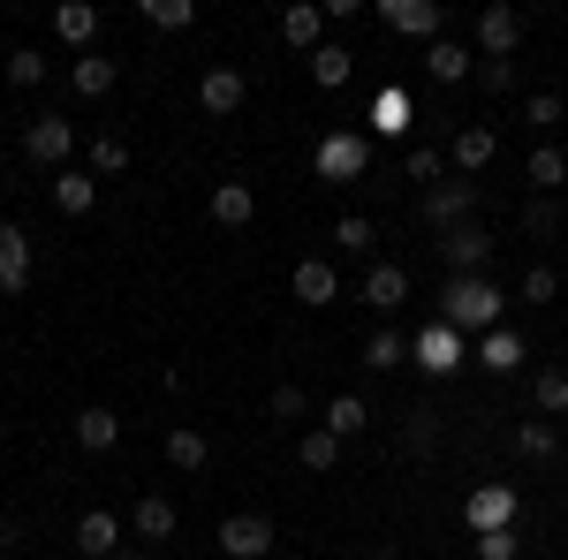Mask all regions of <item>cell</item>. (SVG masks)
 <instances>
[{"label": "cell", "instance_id": "cell-1", "mask_svg": "<svg viewBox=\"0 0 568 560\" xmlns=\"http://www.w3.org/2000/svg\"><path fill=\"white\" fill-rule=\"evenodd\" d=\"M447 310H439V318H447V326H455V334H493V326H500V310H508V296H500V281H485V273H463V281H447Z\"/></svg>", "mask_w": 568, "mask_h": 560}, {"label": "cell", "instance_id": "cell-2", "mask_svg": "<svg viewBox=\"0 0 568 560\" xmlns=\"http://www.w3.org/2000/svg\"><path fill=\"white\" fill-rule=\"evenodd\" d=\"M311 167H318V182H364V167H372V136H364V130H334V136H318Z\"/></svg>", "mask_w": 568, "mask_h": 560}, {"label": "cell", "instance_id": "cell-3", "mask_svg": "<svg viewBox=\"0 0 568 560\" xmlns=\"http://www.w3.org/2000/svg\"><path fill=\"white\" fill-rule=\"evenodd\" d=\"M379 23L387 31H402V39H447V8L439 0H379Z\"/></svg>", "mask_w": 568, "mask_h": 560}, {"label": "cell", "instance_id": "cell-4", "mask_svg": "<svg viewBox=\"0 0 568 560\" xmlns=\"http://www.w3.org/2000/svg\"><path fill=\"white\" fill-rule=\"evenodd\" d=\"M516 45H524V16L508 0L478 8V61H516Z\"/></svg>", "mask_w": 568, "mask_h": 560}, {"label": "cell", "instance_id": "cell-5", "mask_svg": "<svg viewBox=\"0 0 568 560\" xmlns=\"http://www.w3.org/2000/svg\"><path fill=\"white\" fill-rule=\"evenodd\" d=\"M409 356H417V364H425L433 379H447V371H463V356H470V348H463V334H455L447 318H433V326H417Z\"/></svg>", "mask_w": 568, "mask_h": 560}, {"label": "cell", "instance_id": "cell-6", "mask_svg": "<svg viewBox=\"0 0 568 560\" xmlns=\"http://www.w3.org/2000/svg\"><path fill=\"white\" fill-rule=\"evenodd\" d=\"M213 546H220L227 560H265L273 546H281V538H273V522H265V516H251V508H243V516H227V522H220V538H213Z\"/></svg>", "mask_w": 568, "mask_h": 560}, {"label": "cell", "instance_id": "cell-7", "mask_svg": "<svg viewBox=\"0 0 568 560\" xmlns=\"http://www.w3.org/2000/svg\"><path fill=\"white\" fill-rule=\"evenodd\" d=\"M439 258H447V281H463V273H485V265H493V235H485L478 220H463V227H447Z\"/></svg>", "mask_w": 568, "mask_h": 560}, {"label": "cell", "instance_id": "cell-8", "mask_svg": "<svg viewBox=\"0 0 568 560\" xmlns=\"http://www.w3.org/2000/svg\"><path fill=\"white\" fill-rule=\"evenodd\" d=\"M69 152H77V122H61V114H31V130H23V160L61 167Z\"/></svg>", "mask_w": 568, "mask_h": 560}, {"label": "cell", "instance_id": "cell-9", "mask_svg": "<svg viewBox=\"0 0 568 560\" xmlns=\"http://www.w3.org/2000/svg\"><path fill=\"white\" fill-rule=\"evenodd\" d=\"M516 508H524V500H516V485H478V492H470V500H463V522H470V530H516Z\"/></svg>", "mask_w": 568, "mask_h": 560}, {"label": "cell", "instance_id": "cell-10", "mask_svg": "<svg viewBox=\"0 0 568 560\" xmlns=\"http://www.w3.org/2000/svg\"><path fill=\"white\" fill-rule=\"evenodd\" d=\"M243 99H251V84H243V69H205V77H197V106H205L213 122H227V114H243Z\"/></svg>", "mask_w": 568, "mask_h": 560}, {"label": "cell", "instance_id": "cell-11", "mask_svg": "<svg viewBox=\"0 0 568 560\" xmlns=\"http://www.w3.org/2000/svg\"><path fill=\"white\" fill-rule=\"evenodd\" d=\"M470 213H478V190H470V182H433V190H425V220H433V227H463Z\"/></svg>", "mask_w": 568, "mask_h": 560}, {"label": "cell", "instance_id": "cell-12", "mask_svg": "<svg viewBox=\"0 0 568 560\" xmlns=\"http://www.w3.org/2000/svg\"><path fill=\"white\" fill-rule=\"evenodd\" d=\"M175 500H168V492H144V500H136L130 508V530L136 538H144V546H168V538H175Z\"/></svg>", "mask_w": 568, "mask_h": 560}, {"label": "cell", "instance_id": "cell-13", "mask_svg": "<svg viewBox=\"0 0 568 560\" xmlns=\"http://www.w3.org/2000/svg\"><path fill=\"white\" fill-rule=\"evenodd\" d=\"M288 288H296V303H311V310H326V303L342 296V273L326 258H304L296 273H288Z\"/></svg>", "mask_w": 568, "mask_h": 560}, {"label": "cell", "instance_id": "cell-14", "mask_svg": "<svg viewBox=\"0 0 568 560\" xmlns=\"http://www.w3.org/2000/svg\"><path fill=\"white\" fill-rule=\"evenodd\" d=\"M425 77H433V84H463V77H478V53L455 45V39H433L425 45Z\"/></svg>", "mask_w": 568, "mask_h": 560}, {"label": "cell", "instance_id": "cell-15", "mask_svg": "<svg viewBox=\"0 0 568 560\" xmlns=\"http://www.w3.org/2000/svg\"><path fill=\"white\" fill-rule=\"evenodd\" d=\"M205 213H213V227H251V220H258V190H251V182H220Z\"/></svg>", "mask_w": 568, "mask_h": 560}, {"label": "cell", "instance_id": "cell-16", "mask_svg": "<svg viewBox=\"0 0 568 560\" xmlns=\"http://www.w3.org/2000/svg\"><path fill=\"white\" fill-rule=\"evenodd\" d=\"M409 114H417V106H409V91L379 84V99H372V114H364V122H372V136H409Z\"/></svg>", "mask_w": 568, "mask_h": 560}, {"label": "cell", "instance_id": "cell-17", "mask_svg": "<svg viewBox=\"0 0 568 560\" xmlns=\"http://www.w3.org/2000/svg\"><path fill=\"white\" fill-rule=\"evenodd\" d=\"M23 281H31V235L23 227H0V288L23 296Z\"/></svg>", "mask_w": 568, "mask_h": 560}, {"label": "cell", "instance_id": "cell-18", "mask_svg": "<svg viewBox=\"0 0 568 560\" xmlns=\"http://www.w3.org/2000/svg\"><path fill=\"white\" fill-rule=\"evenodd\" d=\"M77 546H84L91 560H114V553H122V522L106 516V508H84V522H77Z\"/></svg>", "mask_w": 568, "mask_h": 560}, {"label": "cell", "instance_id": "cell-19", "mask_svg": "<svg viewBox=\"0 0 568 560\" xmlns=\"http://www.w3.org/2000/svg\"><path fill=\"white\" fill-rule=\"evenodd\" d=\"M53 205H61L69 220H84L91 205H99V182H91L84 167H61V174H53Z\"/></svg>", "mask_w": 568, "mask_h": 560}, {"label": "cell", "instance_id": "cell-20", "mask_svg": "<svg viewBox=\"0 0 568 560\" xmlns=\"http://www.w3.org/2000/svg\"><path fill=\"white\" fill-rule=\"evenodd\" d=\"M69 84H77V99H106V91L122 84V61H99V53H84V61L69 69Z\"/></svg>", "mask_w": 568, "mask_h": 560}, {"label": "cell", "instance_id": "cell-21", "mask_svg": "<svg viewBox=\"0 0 568 560\" xmlns=\"http://www.w3.org/2000/svg\"><path fill=\"white\" fill-rule=\"evenodd\" d=\"M114 439H122V417L114 409H77V447L84 455H106Z\"/></svg>", "mask_w": 568, "mask_h": 560}, {"label": "cell", "instance_id": "cell-22", "mask_svg": "<svg viewBox=\"0 0 568 560\" xmlns=\"http://www.w3.org/2000/svg\"><path fill=\"white\" fill-rule=\"evenodd\" d=\"M356 77V53L349 45H318V53H311V84L318 91H342Z\"/></svg>", "mask_w": 568, "mask_h": 560}, {"label": "cell", "instance_id": "cell-23", "mask_svg": "<svg viewBox=\"0 0 568 560\" xmlns=\"http://www.w3.org/2000/svg\"><path fill=\"white\" fill-rule=\"evenodd\" d=\"M53 31L69 45H91L99 39V8H91V0H61V8H53Z\"/></svg>", "mask_w": 568, "mask_h": 560}, {"label": "cell", "instance_id": "cell-24", "mask_svg": "<svg viewBox=\"0 0 568 560\" xmlns=\"http://www.w3.org/2000/svg\"><path fill=\"white\" fill-rule=\"evenodd\" d=\"M478 364H485V371H500V379H508V371L524 364V334H508V326H493V334L478 342Z\"/></svg>", "mask_w": 568, "mask_h": 560}, {"label": "cell", "instance_id": "cell-25", "mask_svg": "<svg viewBox=\"0 0 568 560\" xmlns=\"http://www.w3.org/2000/svg\"><path fill=\"white\" fill-rule=\"evenodd\" d=\"M524 174H530V190H568V152L561 144H538L524 160Z\"/></svg>", "mask_w": 568, "mask_h": 560}, {"label": "cell", "instance_id": "cell-26", "mask_svg": "<svg viewBox=\"0 0 568 560\" xmlns=\"http://www.w3.org/2000/svg\"><path fill=\"white\" fill-rule=\"evenodd\" d=\"M168 462H175V470H205V462H213L205 431H197V425H175V431H168Z\"/></svg>", "mask_w": 568, "mask_h": 560}, {"label": "cell", "instance_id": "cell-27", "mask_svg": "<svg viewBox=\"0 0 568 560\" xmlns=\"http://www.w3.org/2000/svg\"><path fill=\"white\" fill-rule=\"evenodd\" d=\"M318 31H326V8H288V16H281V39L288 45H304V53H318Z\"/></svg>", "mask_w": 568, "mask_h": 560}, {"label": "cell", "instance_id": "cell-28", "mask_svg": "<svg viewBox=\"0 0 568 560\" xmlns=\"http://www.w3.org/2000/svg\"><path fill=\"white\" fill-rule=\"evenodd\" d=\"M402 296H409V273H402V265H372V273H364V303L394 310Z\"/></svg>", "mask_w": 568, "mask_h": 560}, {"label": "cell", "instance_id": "cell-29", "mask_svg": "<svg viewBox=\"0 0 568 560\" xmlns=\"http://www.w3.org/2000/svg\"><path fill=\"white\" fill-rule=\"evenodd\" d=\"M493 152H500V136L485 130V122H470V130L455 136V167H463V174H478L485 160H493Z\"/></svg>", "mask_w": 568, "mask_h": 560}, {"label": "cell", "instance_id": "cell-30", "mask_svg": "<svg viewBox=\"0 0 568 560\" xmlns=\"http://www.w3.org/2000/svg\"><path fill=\"white\" fill-rule=\"evenodd\" d=\"M326 431H334V439H356V431H372V409H364L356 394H334V401H326Z\"/></svg>", "mask_w": 568, "mask_h": 560}, {"label": "cell", "instance_id": "cell-31", "mask_svg": "<svg viewBox=\"0 0 568 560\" xmlns=\"http://www.w3.org/2000/svg\"><path fill=\"white\" fill-rule=\"evenodd\" d=\"M530 401H538V409H546V417H568V371H561V364H554V371H538V379H530Z\"/></svg>", "mask_w": 568, "mask_h": 560}, {"label": "cell", "instance_id": "cell-32", "mask_svg": "<svg viewBox=\"0 0 568 560\" xmlns=\"http://www.w3.org/2000/svg\"><path fill=\"white\" fill-rule=\"evenodd\" d=\"M402 356H409V342H402V334H394V326H379V334H372V342H364V371H394V364H402Z\"/></svg>", "mask_w": 568, "mask_h": 560}, {"label": "cell", "instance_id": "cell-33", "mask_svg": "<svg viewBox=\"0 0 568 560\" xmlns=\"http://www.w3.org/2000/svg\"><path fill=\"white\" fill-rule=\"evenodd\" d=\"M8 84H16V91H39L45 84V53H39V45H16V53H8Z\"/></svg>", "mask_w": 568, "mask_h": 560}, {"label": "cell", "instance_id": "cell-34", "mask_svg": "<svg viewBox=\"0 0 568 560\" xmlns=\"http://www.w3.org/2000/svg\"><path fill=\"white\" fill-rule=\"evenodd\" d=\"M136 8H144V23H152V31H190V16H197L190 0H136Z\"/></svg>", "mask_w": 568, "mask_h": 560}, {"label": "cell", "instance_id": "cell-35", "mask_svg": "<svg viewBox=\"0 0 568 560\" xmlns=\"http://www.w3.org/2000/svg\"><path fill=\"white\" fill-rule=\"evenodd\" d=\"M554 447H561V425H524L516 431V455H524V462H546Z\"/></svg>", "mask_w": 568, "mask_h": 560}, {"label": "cell", "instance_id": "cell-36", "mask_svg": "<svg viewBox=\"0 0 568 560\" xmlns=\"http://www.w3.org/2000/svg\"><path fill=\"white\" fill-rule=\"evenodd\" d=\"M561 114H568L561 91H530V99H524V122H530V130H561Z\"/></svg>", "mask_w": 568, "mask_h": 560}, {"label": "cell", "instance_id": "cell-37", "mask_svg": "<svg viewBox=\"0 0 568 560\" xmlns=\"http://www.w3.org/2000/svg\"><path fill=\"white\" fill-rule=\"evenodd\" d=\"M334 462H342V439H334L326 425L304 431V470H334Z\"/></svg>", "mask_w": 568, "mask_h": 560}, {"label": "cell", "instance_id": "cell-38", "mask_svg": "<svg viewBox=\"0 0 568 560\" xmlns=\"http://www.w3.org/2000/svg\"><path fill=\"white\" fill-rule=\"evenodd\" d=\"M265 409H273V425H296V417H311V394L304 387H273Z\"/></svg>", "mask_w": 568, "mask_h": 560}, {"label": "cell", "instance_id": "cell-39", "mask_svg": "<svg viewBox=\"0 0 568 560\" xmlns=\"http://www.w3.org/2000/svg\"><path fill=\"white\" fill-rule=\"evenodd\" d=\"M372 235H379V227H372V220H364V213H349V220H342V227H334V243H342L349 258H372Z\"/></svg>", "mask_w": 568, "mask_h": 560}, {"label": "cell", "instance_id": "cell-40", "mask_svg": "<svg viewBox=\"0 0 568 560\" xmlns=\"http://www.w3.org/2000/svg\"><path fill=\"white\" fill-rule=\"evenodd\" d=\"M91 167L122 174V167H130V144H122V136H91Z\"/></svg>", "mask_w": 568, "mask_h": 560}, {"label": "cell", "instance_id": "cell-41", "mask_svg": "<svg viewBox=\"0 0 568 560\" xmlns=\"http://www.w3.org/2000/svg\"><path fill=\"white\" fill-rule=\"evenodd\" d=\"M561 296V273H554V265H530L524 273V303H554Z\"/></svg>", "mask_w": 568, "mask_h": 560}, {"label": "cell", "instance_id": "cell-42", "mask_svg": "<svg viewBox=\"0 0 568 560\" xmlns=\"http://www.w3.org/2000/svg\"><path fill=\"white\" fill-rule=\"evenodd\" d=\"M402 167H409V182H439V167H447V160H439L433 144H409V160H402Z\"/></svg>", "mask_w": 568, "mask_h": 560}, {"label": "cell", "instance_id": "cell-43", "mask_svg": "<svg viewBox=\"0 0 568 560\" xmlns=\"http://www.w3.org/2000/svg\"><path fill=\"white\" fill-rule=\"evenodd\" d=\"M508 84H516V61H478V91H493V99H500Z\"/></svg>", "mask_w": 568, "mask_h": 560}, {"label": "cell", "instance_id": "cell-44", "mask_svg": "<svg viewBox=\"0 0 568 560\" xmlns=\"http://www.w3.org/2000/svg\"><path fill=\"white\" fill-rule=\"evenodd\" d=\"M524 546H516V530H485L478 538V560H516Z\"/></svg>", "mask_w": 568, "mask_h": 560}, {"label": "cell", "instance_id": "cell-45", "mask_svg": "<svg viewBox=\"0 0 568 560\" xmlns=\"http://www.w3.org/2000/svg\"><path fill=\"white\" fill-rule=\"evenodd\" d=\"M524 227H530V235H554V227H561V205H554V197H538V205L524 213Z\"/></svg>", "mask_w": 568, "mask_h": 560}, {"label": "cell", "instance_id": "cell-46", "mask_svg": "<svg viewBox=\"0 0 568 560\" xmlns=\"http://www.w3.org/2000/svg\"><path fill=\"white\" fill-rule=\"evenodd\" d=\"M114 560H152V553H144V546H122V553H114Z\"/></svg>", "mask_w": 568, "mask_h": 560}, {"label": "cell", "instance_id": "cell-47", "mask_svg": "<svg viewBox=\"0 0 568 560\" xmlns=\"http://www.w3.org/2000/svg\"><path fill=\"white\" fill-rule=\"evenodd\" d=\"M364 560H379V553H364Z\"/></svg>", "mask_w": 568, "mask_h": 560}, {"label": "cell", "instance_id": "cell-48", "mask_svg": "<svg viewBox=\"0 0 568 560\" xmlns=\"http://www.w3.org/2000/svg\"><path fill=\"white\" fill-rule=\"evenodd\" d=\"M561 371H568V356H561Z\"/></svg>", "mask_w": 568, "mask_h": 560}, {"label": "cell", "instance_id": "cell-49", "mask_svg": "<svg viewBox=\"0 0 568 560\" xmlns=\"http://www.w3.org/2000/svg\"><path fill=\"white\" fill-rule=\"evenodd\" d=\"M425 560H439V553H425Z\"/></svg>", "mask_w": 568, "mask_h": 560}]
</instances>
